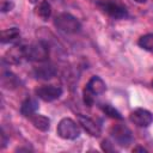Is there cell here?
<instances>
[{
  "label": "cell",
  "mask_w": 153,
  "mask_h": 153,
  "mask_svg": "<svg viewBox=\"0 0 153 153\" xmlns=\"http://www.w3.org/2000/svg\"><path fill=\"white\" fill-rule=\"evenodd\" d=\"M2 85L7 88H13L17 85V79L12 73H5L2 76Z\"/></svg>",
  "instance_id": "cell-18"
},
{
  "label": "cell",
  "mask_w": 153,
  "mask_h": 153,
  "mask_svg": "<svg viewBox=\"0 0 153 153\" xmlns=\"http://www.w3.org/2000/svg\"><path fill=\"white\" fill-rule=\"evenodd\" d=\"M36 14L42 20H48L51 16V6L48 1H41L36 7Z\"/></svg>",
  "instance_id": "cell-15"
},
{
  "label": "cell",
  "mask_w": 153,
  "mask_h": 153,
  "mask_svg": "<svg viewBox=\"0 0 153 153\" xmlns=\"http://www.w3.org/2000/svg\"><path fill=\"white\" fill-rule=\"evenodd\" d=\"M30 120H31L33 127L37 128V129L41 130V131H47V130H49V128H50V120H49L48 117L43 116V115H37V114H35V115H32V116L30 117Z\"/></svg>",
  "instance_id": "cell-12"
},
{
  "label": "cell",
  "mask_w": 153,
  "mask_h": 153,
  "mask_svg": "<svg viewBox=\"0 0 153 153\" xmlns=\"http://www.w3.org/2000/svg\"><path fill=\"white\" fill-rule=\"evenodd\" d=\"M62 94V88L55 85H45L36 88V96L44 102H53Z\"/></svg>",
  "instance_id": "cell-7"
},
{
  "label": "cell",
  "mask_w": 153,
  "mask_h": 153,
  "mask_svg": "<svg viewBox=\"0 0 153 153\" xmlns=\"http://www.w3.org/2000/svg\"><path fill=\"white\" fill-rule=\"evenodd\" d=\"M105 90H106V86H105V82L103 81V79L97 75L92 76L88 80V82L84 90V103L87 106H92V104L94 102V97L104 93Z\"/></svg>",
  "instance_id": "cell-1"
},
{
  "label": "cell",
  "mask_w": 153,
  "mask_h": 153,
  "mask_svg": "<svg viewBox=\"0 0 153 153\" xmlns=\"http://www.w3.org/2000/svg\"><path fill=\"white\" fill-rule=\"evenodd\" d=\"M0 137H1V141H0V143H1V148H4L5 146H6V142H7V139L5 137V133L1 130V134H0Z\"/></svg>",
  "instance_id": "cell-20"
},
{
  "label": "cell",
  "mask_w": 153,
  "mask_h": 153,
  "mask_svg": "<svg viewBox=\"0 0 153 153\" xmlns=\"http://www.w3.org/2000/svg\"><path fill=\"white\" fill-rule=\"evenodd\" d=\"M49 56V48L47 43L39 41L29 45H25V59L35 62H43Z\"/></svg>",
  "instance_id": "cell-3"
},
{
  "label": "cell",
  "mask_w": 153,
  "mask_h": 153,
  "mask_svg": "<svg viewBox=\"0 0 153 153\" xmlns=\"http://www.w3.org/2000/svg\"><path fill=\"white\" fill-rule=\"evenodd\" d=\"M152 86H153V81H152Z\"/></svg>",
  "instance_id": "cell-24"
},
{
  "label": "cell",
  "mask_w": 153,
  "mask_h": 153,
  "mask_svg": "<svg viewBox=\"0 0 153 153\" xmlns=\"http://www.w3.org/2000/svg\"><path fill=\"white\" fill-rule=\"evenodd\" d=\"M13 8V2L11 0H2L1 2V12H7Z\"/></svg>",
  "instance_id": "cell-19"
},
{
  "label": "cell",
  "mask_w": 153,
  "mask_h": 153,
  "mask_svg": "<svg viewBox=\"0 0 153 153\" xmlns=\"http://www.w3.org/2000/svg\"><path fill=\"white\" fill-rule=\"evenodd\" d=\"M38 108L37 102L33 98H27L22 103L20 106V112L25 116V117H31L32 115L36 114V110Z\"/></svg>",
  "instance_id": "cell-13"
},
{
  "label": "cell",
  "mask_w": 153,
  "mask_h": 153,
  "mask_svg": "<svg viewBox=\"0 0 153 153\" xmlns=\"http://www.w3.org/2000/svg\"><path fill=\"white\" fill-rule=\"evenodd\" d=\"M33 74L37 79H42V80H49L51 78L55 76L56 74V69L55 67L50 66V65H43L39 67H36L33 71Z\"/></svg>",
  "instance_id": "cell-11"
},
{
  "label": "cell",
  "mask_w": 153,
  "mask_h": 153,
  "mask_svg": "<svg viewBox=\"0 0 153 153\" xmlns=\"http://www.w3.org/2000/svg\"><path fill=\"white\" fill-rule=\"evenodd\" d=\"M29 1H30V2H32V4H35V2H37L38 0H29Z\"/></svg>",
  "instance_id": "cell-23"
},
{
  "label": "cell",
  "mask_w": 153,
  "mask_h": 153,
  "mask_svg": "<svg viewBox=\"0 0 153 153\" xmlns=\"http://www.w3.org/2000/svg\"><path fill=\"white\" fill-rule=\"evenodd\" d=\"M100 108H102V110L105 112V115H108L109 117L116 118V120H121V118H122L121 114H120L114 106H111V105H109V104H103Z\"/></svg>",
  "instance_id": "cell-17"
},
{
  "label": "cell",
  "mask_w": 153,
  "mask_h": 153,
  "mask_svg": "<svg viewBox=\"0 0 153 153\" xmlns=\"http://www.w3.org/2000/svg\"><path fill=\"white\" fill-rule=\"evenodd\" d=\"M55 26L65 33H76L81 29L80 22L69 13H60L55 17Z\"/></svg>",
  "instance_id": "cell-2"
},
{
  "label": "cell",
  "mask_w": 153,
  "mask_h": 153,
  "mask_svg": "<svg viewBox=\"0 0 153 153\" xmlns=\"http://www.w3.org/2000/svg\"><path fill=\"white\" fill-rule=\"evenodd\" d=\"M78 121H79V124L80 127L86 131L91 136H99L100 135V127L90 117H86V116H82V115H79L78 116Z\"/></svg>",
  "instance_id": "cell-9"
},
{
  "label": "cell",
  "mask_w": 153,
  "mask_h": 153,
  "mask_svg": "<svg viewBox=\"0 0 153 153\" xmlns=\"http://www.w3.org/2000/svg\"><path fill=\"white\" fill-rule=\"evenodd\" d=\"M115 141L121 146H128L133 141V135L130 129L124 124H116L110 130Z\"/></svg>",
  "instance_id": "cell-6"
},
{
  "label": "cell",
  "mask_w": 153,
  "mask_h": 153,
  "mask_svg": "<svg viewBox=\"0 0 153 153\" xmlns=\"http://www.w3.org/2000/svg\"><path fill=\"white\" fill-rule=\"evenodd\" d=\"M97 5L104 13H106L108 16H110L115 19H122V18L127 17V14H128L124 6H122L117 2L110 1V0H99V1H97Z\"/></svg>",
  "instance_id": "cell-5"
},
{
  "label": "cell",
  "mask_w": 153,
  "mask_h": 153,
  "mask_svg": "<svg viewBox=\"0 0 153 153\" xmlns=\"http://www.w3.org/2000/svg\"><path fill=\"white\" fill-rule=\"evenodd\" d=\"M134 1H136V2H139V4H143V2H146L147 0H134Z\"/></svg>",
  "instance_id": "cell-22"
},
{
  "label": "cell",
  "mask_w": 153,
  "mask_h": 153,
  "mask_svg": "<svg viewBox=\"0 0 153 153\" xmlns=\"http://www.w3.org/2000/svg\"><path fill=\"white\" fill-rule=\"evenodd\" d=\"M129 118L137 127H148L153 122V115L148 110L142 108H137L133 110L129 115Z\"/></svg>",
  "instance_id": "cell-8"
},
{
  "label": "cell",
  "mask_w": 153,
  "mask_h": 153,
  "mask_svg": "<svg viewBox=\"0 0 153 153\" xmlns=\"http://www.w3.org/2000/svg\"><path fill=\"white\" fill-rule=\"evenodd\" d=\"M22 59H25V45H14L5 54L4 60L7 63H19Z\"/></svg>",
  "instance_id": "cell-10"
},
{
  "label": "cell",
  "mask_w": 153,
  "mask_h": 153,
  "mask_svg": "<svg viewBox=\"0 0 153 153\" xmlns=\"http://www.w3.org/2000/svg\"><path fill=\"white\" fill-rule=\"evenodd\" d=\"M137 151H139V152H146V149H145L143 147H135V148L133 149V152H137Z\"/></svg>",
  "instance_id": "cell-21"
},
{
  "label": "cell",
  "mask_w": 153,
  "mask_h": 153,
  "mask_svg": "<svg viewBox=\"0 0 153 153\" xmlns=\"http://www.w3.org/2000/svg\"><path fill=\"white\" fill-rule=\"evenodd\" d=\"M56 133L61 139L65 140H74L80 135L79 126L72 118H62L56 128Z\"/></svg>",
  "instance_id": "cell-4"
},
{
  "label": "cell",
  "mask_w": 153,
  "mask_h": 153,
  "mask_svg": "<svg viewBox=\"0 0 153 153\" xmlns=\"http://www.w3.org/2000/svg\"><path fill=\"white\" fill-rule=\"evenodd\" d=\"M137 44L142 49L152 51L153 50V33H147V35L141 36L139 38V41H137Z\"/></svg>",
  "instance_id": "cell-16"
},
{
  "label": "cell",
  "mask_w": 153,
  "mask_h": 153,
  "mask_svg": "<svg viewBox=\"0 0 153 153\" xmlns=\"http://www.w3.org/2000/svg\"><path fill=\"white\" fill-rule=\"evenodd\" d=\"M20 31L18 27H10L1 32V43H12L19 39Z\"/></svg>",
  "instance_id": "cell-14"
}]
</instances>
